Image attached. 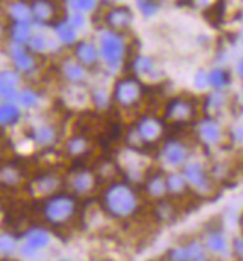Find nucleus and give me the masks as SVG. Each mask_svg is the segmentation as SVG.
<instances>
[{
	"mask_svg": "<svg viewBox=\"0 0 243 261\" xmlns=\"http://www.w3.org/2000/svg\"><path fill=\"white\" fill-rule=\"evenodd\" d=\"M106 208L117 217H125L136 208V195L127 185H114L106 192Z\"/></svg>",
	"mask_w": 243,
	"mask_h": 261,
	"instance_id": "1",
	"label": "nucleus"
},
{
	"mask_svg": "<svg viewBox=\"0 0 243 261\" xmlns=\"http://www.w3.org/2000/svg\"><path fill=\"white\" fill-rule=\"evenodd\" d=\"M43 213L46 220L53 225H61L68 222L74 214V201L73 198L58 195V197H50L48 202L45 204Z\"/></svg>",
	"mask_w": 243,
	"mask_h": 261,
	"instance_id": "2",
	"label": "nucleus"
},
{
	"mask_svg": "<svg viewBox=\"0 0 243 261\" xmlns=\"http://www.w3.org/2000/svg\"><path fill=\"white\" fill-rule=\"evenodd\" d=\"M124 41L120 33L117 31H106L100 37V55L109 66H115L120 63L124 56Z\"/></svg>",
	"mask_w": 243,
	"mask_h": 261,
	"instance_id": "3",
	"label": "nucleus"
},
{
	"mask_svg": "<svg viewBox=\"0 0 243 261\" xmlns=\"http://www.w3.org/2000/svg\"><path fill=\"white\" fill-rule=\"evenodd\" d=\"M33 24L38 27L53 25L59 19V8L55 0H30Z\"/></svg>",
	"mask_w": 243,
	"mask_h": 261,
	"instance_id": "4",
	"label": "nucleus"
},
{
	"mask_svg": "<svg viewBox=\"0 0 243 261\" xmlns=\"http://www.w3.org/2000/svg\"><path fill=\"white\" fill-rule=\"evenodd\" d=\"M9 58L12 59L13 66L16 68L18 72H25L30 73L36 69V58L33 51L24 44H15L9 48Z\"/></svg>",
	"mask_w": 243,
	"mask_h": 261,
	"instance_id": "5",
	"label": "nucleus"
},
{
	"mask_svg": "<svg viewBox=\"0 0 243 261\" xmlns=\"http://www.w3.org/2000/svg\"><path fill=\"white\" fill-rule=\"evenodd\" d=\"M103 19H105L106 27L111 28V31L120 33V31L127 30L131 25L133 12L127 6H115V8H111L109 11H106Z\"/></svg>",
	"mask_w": 243,
	"mask_h": 261,
	"instance_id": "6",
	"label": "nucleus"
},
{
	"mask_svg": "<svg viewBox=\"0 0 243 261\" xmlns=\"http://www.w3.org/2000/svg\"><path fill=\"white\" fill-rule=\"evenodd\" d=\"M6 18L11 24H33L31 8L28 0H12L6 6Z\"/></svg>",
	"mask_w": 243,
	"mask_h": 261,
	"instance_id": "7",
	"label": "nucleus"
},
{
	"mask_svg": "<svg viewBox=\"0 0 243 261\" xmlns=\"http://www.w3.org/2000/svg\"><path fill=\"white\" fill-rule=\"evenodd\" d=\"M50 242V238L46 230H41V229H34V230H30L27 233V237L24 239V244L21 247V252L24 255H34L37 252H40L41 249H45Z\"/></svg>",
	"mask_w": 243,
	"mask_h": 261,
	"instance_id": "8",
	"label": "nucleus"
},
{
	"mask_svg": "<svg viewBox=\"0 0 243 261\" xmlns=\"http://www.w3.org/2000/svg\"><path fill=\"white\" fill-rule=\"evenodd\" d=\"M140 95L139 84L133 80H122L117 84L115 88V98L121 106H131Z\"/></svg>",
	"mask_w": 243,
	"mask_h": 261,
	"instance_id": "9",
	"label": "nucleus"
},
{
	"mask_svg": "<svg viewBox=\"0 0 243 261\" xmlns=\"http://www.w3.org/2000/svg\"><path fill=\"white\" fill-rule=\"evenodd\" d=\"M52 27H53L55 37L62 44H74L77 41V31L78 30L67 18H59Z\"/></svg>",
	"mask_w": 243,
	"mask_h": 261,
	"instance_id": "10",
	"label": "nucleus"
},
{
	"mask_svg": "<svg viewBox=\"0 0 243 261\" xmlns=\"http://www.w3.org/2000/svg\"><path fill=\"white\" fill-rule=\"evenodd\" d=\"M21 118V112L18 105L12 101H3L0 103V126L8 128L16 125V122Z\"/></svg>",
	"mask_w": 243,
	"mask_h": 261,
	"instance_id": "11",
	"label": "nucleus"
},
{
	"mask_svg": "<svg viewBox=\"0 0 243 261\" xmlns=\"http://www.w3.org/2000/svg\"><path fill=\"white\" fill-rule=\"evenodd\" d=\"M75 56L83 65H92L97 60V48L89 41H81L75 47Z\"/></svg>",
	"mask_w": 243,
	"mask_h": 261,
	"instance_id": "12",
	"label": "nucleus"
},
{
	"mask_svg": "<svg viewBox=\"0 0 243 261\" xmlns=\"http://www.w3.org/2000/svg\"><path fill=\"white\" fill-rule=\"evenodd\" d=\"M55 140H56V129L50 125H40L33 132V141L37 145L48 147L55 143Z\"/></svg>",
	"mask_w": 243,
	"mask_h": 261,
	"instance_id": "13",
	"label": "nucleus"
},
{
	"mask_svg": "<svg viewBox=\"0 0 243 261\" xmlns=\"http://www.w3.org/2000/svg\"><path fill=\"white\" fill-rule=\"evenodd\" d=\"M31 25L33 24H11V27H9V37H11L12 43L27 46L30 37L33 34Z\"/></svg>",
	"mask_w": 243,
	"mask_h": 261,
	"instance_id": "14",
	"label": "nucleus"
},
{
	"mask_svg": "<svg viewBox=\"0 0 243 261\" xmlns=\"http://www.w3.org/2000/svg\"><path fill=\"white\" fill-rule=\"evenodd\" d=\"M50 41L52 37L48 36L46 33H33L27 43V47L33 53H46L50 50Z\"/></svg>",
	"mask_w": 243,
	"mask_h": 261,
	"instance_id": "15",
	"label": "nucleus"
},
{
	"mask_svg": "<svg viewBox=\"0 0 243 261\" xmlns=\"http://www.w3.org/2000/svg\"><path fill=\"white\" fill-rule=\"evenodd\" d=\"M139 135L145 141H155L161 135V126L157 120L146 118L145 120H142V123L139 126Z\"/></svg>",
	"mask_w": 243,
	"mask_h": 261,
	"instance_id": "16",
	"label": "nucleus"
},
{
	"mask_svg": "<svg viewBox=\"0 0 243 261\" xmlns=\"http://www.w3.org/2000/svg\"><path fill=\"white\" fill-rule=\"evenodd\" d=\"M70 12L90 13L96 9L97 0H65Z\"/></svg>",
	"mask_w": 243,
	"mask_h": 261,
	"instance_id": "17",
	"label": "nucleus"
},
{
	"mask_svg": "<svg viewBox=\"0 0 243 261\" xmlns=\"http://www.w3.org/2000/svg\"><path fill=\"white\" fill-rule=\"evenodd\" d=\"M186 157V150L180 144L171 143L167 148H165V160L170 165H180Z\"/></svg>",
	"mask_w": 243,
	"mask_h": 261,
	"instance_id": "18",
	"label": "nucleus"
},
{
	"mask_svg": "<svg viewBox=\"0 0 243 261\" xmlns=\"http://www.w3.org/2000/svg\"><path fill=\"white\" fill-rule=\"evenodd\" d=\"M168 113H170L171 118L179 119H187L190 116V105L189 103H184L182 100H175L170 105L168 109Z\"/></svg>",
	"mask_w": 243,
	"mask_h": 261,
	"instance_id": "19",
	"label": "nucleus"
},
{
	"mask_svg": "<svg viewBox=\"0 0 243 261\" xmlns=\"http://www.w3.org/2000/svg\"><path fill=\"white\" fill-rule=\"evenodd\" d=\"M63 75L70 83H80L84 78V68L78 63H67L63 66Z\"/></svg>",
	"mask_w": 243,
	"mask_h": 261,
	"instance_id": "20",
	"label": "nucleus"
},
{
	"mask_svg": "<svg viewBox=\"0 0 243 261\" xmlns=\"http://www.w3.org/2000/svg\"><path fill=\"white\" fill-rule=\"evenodd\" d=\"M16 101L19 106L25 107V109H33L38 103V95H37L36 91L27 88V90H23L16 94Z\"/></svg>",
	"mask_w": 243,
	"mask_h": 261,
	"instance_id": "21",
	"label": "nucleus"
},
{
	"mask_svg": "<svg viewBox=\"0 0 243 261\" xmlns=\"http://www.w3.org/2000/svg\"><path fill=\"white\" fill-rule=\"evenodd\" d=\"M93 176L90 173H78L73 180V188L77 192L83 194V192H87L89 190H92L93 187Z\"/></svg>",
	"mask_w": 243,
	"mask_h": 261,
	"instance_id": "22",
	"label": "nucleus"
},
{
	"mask_svg": "<svg viewBox=\"0 0 243 261\" xmlns=\"http://www.w3.org/2000/svg\"><path fill=\"white\" fill-rule=\"evenodd\" d=\"M186 178L189 179V182H192L193 185H197V187L205 185V182H207L205 173L202 172L201 166H197V165H192L186 169Z\"/></svg>",
	"mask_w": 243,
	"mask_h": 261,
	"instance_id": "23",
	"label": "nucleus"
},
{
	"mask_svg": "<svg viewBox=\"0 0 243 261\" xmlns=\"http://www.w3.org/2000/svg\"><path fill=\"white\" fill-rule=\"evenodd\" d=\"M137 9L145 16H153L159 11V0H136Z\"/></svg>",
	"mask_w": 243,
	"mask_h": 261,
	"instance_id": "24",
	"label": "nucleus"
},
{
	"mask_svg": "<svg viewBox=\"0 0 243 261\" xmlns=\"http://www.w3.org/2000/svg\"><path fill=\"white\" fill-rule=\"evenodd\" d=\"M201 134H202V137L205 138V141H208V143H215V141H218L219 129L218 126L214 125V123H207V125H204V128L201 129Z\"/></svg>",
	"mask_w": 243,
	"mask_h": 261,
	"instance_id": "25",
	"label": "nucleus"
},
{
	"mask_svg": "<svg viewBox=\"0 0 243 261\" xmlns=\"http://www.w3.org/2000/svg\"><path fill=\"white\" fill-rule=\"evenodd\" d=\"M208 245L214 252H223L226 249V239L218 232H212V235L208 239Z\"/></svg>",
	"mask_w": 243,
	"mask_h": 261,
	"instance_id": "26",
	"label": "nucleus"
},
{
	"mask_svg": "<svg viewBox=\"0 0 243 261\" xmlns=\"http://www.w3.org/2000/svg\"><path fill=\"white\" fill-rule=\"evenodd\" d=\"M16 247V242L11 235H0V254L11 255Z\"/></svg>",
	"mask_w": 243,
	"mask_h": 261,
	"instance_id": "27",
	"label": "nucleus"
},
{
	"mask_svg": "<svg viewBox=\"0 0 243 261\" xmlns=\"http://www.w3.org/2000/svg\"><path fill=\"white\" fill-rule=\"evenodd\" d=\"M56 185H58V182H56V179L53 178V176H45V178L37 180L36 188L40 192H43V194H48V192H52V191L55 190Z\"/></svg>",
	"mask_w": 243,
	"mask_h": 261,
	"instance_id": "28",
	"label": "nucleus"
},
{
	"mask_svg": "<svg viewBox=\"0 0 243 261\" xmlns=\"http://www.w3.org/2000/svg\"><path fill=\"white\" fill-rule=\"evenodd\" d=\"M0 179L6 184V185H15L19 182V173L13 169H3L0 173Z\"/></svg>",
	"mask_w": 243,
	"mask_h": 261,
	"instance_id": "29",
	"label": "nucleus"
},
{
	"mask_svg": "<svg viewBox=\"0 0 243 261\" xmlns=\"http://www.w3.org/2000/svg\"><path fill=\"white\" fill-rule=\"evenodd\" d=\"M227 80H229L227 73L224 71H221V69H217V71H214L209 75V81H211L212 85H215V87H223V85H226V84H227Z\"/></svg>",
	"mask_w": 243,
	"mask_h": 261,
	"instance_id": "30",
	"label": "nucleus"
},
{
	"mask_svg": "<svg viewBox=\"0 0 243 261\" xmlns=\"http://www.w3.org/2000/svg\"><path fill=\"white\" fill-rule=\"evenodd\" d=\"M68 148H70V151L73 153V154H80V153H83L85 150V143L83 138H74L70 141L68 144Z\"/></svg>",
	"mask_w": 243,
	"mask_h": 261,
	"instance_id": "31",
	"label": "nucleus"
},
{
	"mask_svg": "<svg viewBox=\"0 0 243 261\" xmlns=\"http://www.w3.org/2000/svg\"><path fill=\"white\" fill-rule=\"evenodd\" d=\"M95 101H96L97 106H105L106 101H108V94L105 91H96L95 94Z\"/></svg>",
	"mask_w": 243,
	"mask_h": 261,
	"instance_id": "32",
	"label": "nucleus"
},
{
	"mask_svg": "<svg viewBox=\"0 0 243 261\" xmlns=\"http://www.w3.org/2000/svg\"><path fill=\"white\" fill-rule=\"evenodd\" d=\"M3 34H5V24H3V19L0 18V38L3 37Z\"/></svg>",
	"mask_w": 243,
	"mask_h": 261,
	"instance_id": "33",
	"label": "nucleus"
},
{
	"mask_svg": "<svg viewBox=\"0 0 243 261\" xmlns=\"http://www.w3.org/2000/svg\"><path fill=\"white\" fill-rule=\"evenodd\" d=\"M239 71H240V73H242V76H243V60L240 62V65H239Z\"/></svg>",
	"mask_w": 243,
	"mask_h": 261,
	"instance_id": "34",
	"label": "nucleus"
}]
</instances>
